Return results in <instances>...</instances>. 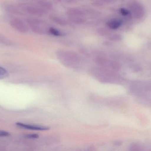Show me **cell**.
Returning <instances> with one entry per match:
<instances>
[{
    "mask_svg": "<svg viewBox=\"0 0 151 151\" xmlns=\"http://www.w3.org/2000/svg\"><path fill=\"white\" fill-rule=\"evenodd\" d=\"M27 23L31 30L35 33L40 35L47 34L48 30L46 27V23L38 19H28Z\"/></svg>",
    "mask_w": 151,
    "mask_h": 151,
    "instance_id": "obj_1",
    "label": "cell"
},
{
    "mask_svg": "<svg viewBox=\"0 0 151 151\" xmlns=\"http://www.w3.org/2000/svg\"><path fill=\"white\" fill-rule=\"evenodd\" d=\"M128 9L132 17L136 19H141L144 17L145 10L143 5L136 0L130 1L128 3Z\"/></svg>",
    "mask_w": 151,
    "mask_h": 151,
    "instance_id": "obj_2",
    "label": "cell"
},
{
    "mask_svg": "<svg viewBox=\"0 0 151 151\" xmlns=\"http://www.w3.org/2000/svg\"><path fill=\"white\" fill-rule=\"evenodd\" d=\"M19 8L24 12L34 16H43L47 13V10L40 6L28 4H21Z\"/></svg>",
    "mask_w": 151,
    "mask_h": 151,
    "instance_id": "obj_3",
    "label": "cell"
},
{
    "mask_svg": "<svg viewBox=\"0 0 151 151\" xmlns=\"http://www.w3.org/2000/svg\"><path fill=\"white\" fill-rule=\"evenodd\" d=\"M11 26L13 28L18 31L19 33H27L29 30L27 26L22 20L19 18H13L11 20L10 22Z\"/></svg>",
    "mask_w": 151,
    "mask_h": 151,
    "instance_id": "obj_4",
    "label": "cell"
},
{
    "mask_svg": "<svg viewBox=\"0 0 151 151\" xmlns=\"http://www.w3.org/2000/svg\"><path fill=\"white\" fill-rule=\"evenodd\" d=\"M123 24V21L120 19H113L107 21L106 26L109 29L117 30Z\"/></svg>",
    "mask_w": 151,
    "mask_h": 151,
    "instance_id": "obj_5",
    "label": "cell"
},
{
    "mask_svg": "<svg viewBox=\"0 0 151 151\" xmlns=\"http://www.w3.org/2000/svg\"><path fill=\"white\" fill-rule=\"evenodd\" d=\"M17 126L19 127L25 129H31L35 130H45L48 129V128L45 127L41 126H34V125H27L21 123H17Z\"/></svg>",
    "mask_w": 151,
    "mask_h": 151,
    "instance_id": "obj_6",
    "label": "cell"
},
{
    "mask_svg": "<svg viewBox=\"0 0 151 151\" xmlns=\"http://www.w3.org/2000/svg\"><path fill=\"white\" fill-rule=\"evenodd\" d=\"M67 16L72 22L76 25H82L86 22V20L84 17L75 15H69Z\"/></svg>",
    "mask_w": 151,
    "mask_h": 151,
    "instance_id": "obj_7",
    "label": "cell"
},
{
    "mask_svg": "<svg viewBox=\"0 0 151 151\" xmlns=\"http://www.w3.org/2000/svg\"><path fill=\"white\" fill-rule=\"evenodd\" d=\"M67 16L69 15H75V16H81L85 17V12L84 10L76 8H71L69 9L67 12Z\"/></svg>",
    "mask_w": 151,
    "mask_h": 151,
    "instance_id": "obj_8",
    "label": "cell"
},
{
    "mask_svg": "<svg viewBox=\"0 0 151 151\" xmlns=\"http://www.w3.org/2000/svg\"><path fill=\"white\" fill-rule=\"evenodd\" d=\"M38 5L47 10H50L53 9V4L46 0H40L38 1Z\"/></svg>",
    "mask_w": 151,
    "mask_h": 151,
    "instance_id": "obj_9",
    "label": "cell"
},
{
    "mask_svg": "<svg viewBox=\"0 0 151 151\" xmlns=\"http://www.w3.org/2000/svg\"><path fill=\"white\" fill-rule=\"evenodd\" d=\"M49 33L50 34L56 37L59 36H64L66 35L65 33L61 32L57 28L54 27H50L48 29Z\"/></svg>",
    "mask_w": 151,
    "mask_h": 151,
    "instance_id": "obj_10",
    "label": "cell"
},
{
    "mask_svg": "<svg viewBox=\"0 0 151 151\" xmlns=\"http://www.w3.org/2000/svg\"><path fill=\"white\" fill-rule=\"evenodd\" d=\"M84 11L85 12L86 17L88 16L89 17L92 18L99 17L100 14L99 12L92 9H87Z\"/></svg>",
    "mask_w": 151,
    "mask_h": 151,
    "instance_id": "obj_11",
    "label": "cell"
},
{
    "mask_svg": "<svg viewBox=\"0 0 151 151\" xmlns=\"http://www.w3.org/2000/svg\"><path fill=\"white\" fill-rule=\"evenodd\" d=\"M52 20H53L54 23L59 25L62 26H65L68 24L67 21L64 19L63 18L61 17L54 16L52 17Z\"/></svg>",
    "mask_w": 151,
    "mask_h": 151,
    "instance_id": "obj_12",
    "label": "cell"
},
{
    "mask_svg": "<svg viewBox=\"0 0 151 151\" xmlns=\"http://www.w3.org/2000/svg\"><path fill=\"white\" fill-rule=\"evenodd\" d=\"M119 12L120 14L128 19H130L133 17L131 12L129 9H127L126 8H121L119 10Z\"/></svg>",
    "mask_w": 151,
    "mask_h": 151,
    "instance_id": "obj_13",
    "label": "cell"
},
{
    "mask_svg": "<svg viewBox=\"0 0 151 151\" xmlns=\"http://www.w3.org/2000/svg\"><path fill=\"white\" fill-rule=\"evenodd\" d=\"M97 33L99 35L101 36H106L111 35V32L109 30V28L105 27H100L97 30Z\"/></svg>",
    "mask_w": 151,
    "mask_h": 151,
    "instance_id": "obj_14",
    "label": "cell"
},
{
    "mask_svg": "<svg viewBox=\"0 0 151 151\" xmlns=\"http://www.w3.org/2000/svg\"><path fill=\"white\" fill-rule=\"evenodd\" d=\"M109 39L110 40L112 41H119L122 40V36L119 34L113 35H110Z\"/></svg>",
    "mask_w": 151,
    "mask_h": 151,
    "instance_id": "obj_15",
    "label": "cell"
},
{
    "mask_svg": "<svg viewBox=\"0 0 151 151\" xmlns=\"http://www.w3.org/2000/svg\"><path fill=\"white\" fill-rule=\"evenodd\" d=\"M8 75V72L6 69L0 66V79H4Z\"/></svg>",
    "mask_w": 151,
    "mask_h": 151,
    "instance_id": "obj_16",
    "label": "cell"
},
{
    "mask_svg": "<svg viewBox=\"0 0 151 151\" xmlns=\"http://www.w3.org/2000/svg\"><path fill=\"white\" fill-rule=\"evenodd\" d=\"M0 41L2 43H7V44L10 43V41L2 35H0Z\"/></svg>",
    "mask_w": 151,
    "mask_h": 151,
    "instance_id": "obj_17",
    "label": "cell"
},
{
    "mask_svg": "<svg viewBox=\"0 0 151 151\" xmlns=\"http://www.w3.org/2000/svg\"><path fill=\"white\" fill-rule=\"evenodd\" d=\"M93 5L96 7H101L103 5V3L100 1H96L93 3Z\"/></svg>",
    "mask_w": 151,
    "mask_h": 151,
    "instance_id": "obj_18",
    "label": "cell"
},
{
    "mask_svg": "<svg viewBox=\"0 0 151 151\" xmlns=\"http://www.w3.org/2000/svg\"><path fill=\"white\" fill-rule=\"evenodd\" d=\"M9 135V134L8 132L0 131V137H8Z\"/></svg>",
    "mask_w": 151,
    "mask_h": 151,
    "instance_id": "obj_19",
    "label": "cell"
},
{
    "mask_svg": "<svg viewBox=\"0 0 151 151\" xmlns=\"http://www.w3.org/2000/svg\"><path fill=\"white\" fill-rule=\"evenodd\" d=\"M65 2L68 4H73L76 2L77 0H64Z\"/></svg>",
    "mask_w": 151,
    "mask_h": 151,
    "instance_id": "obj_20",
    "label": "cell"
},
{
    "mask_svg": "<svg viewBox=\"0 0 151 151\" xmlns=\"http://www.w3.org/2000/svg\"><path fill=\"white\" fill-rule=\"evenodd\" d=\"M27 137H30V138H36L38 137V136L36 135H29L27 136Z\"/></svg>",
    "mask_w": 151,
    "mask_h": 151,
    "instance_id": "obj_21",
    "label": "cell"
},
{
    "mask_svg": "<svg viewBox=\"0 0 151 151\" xmlns=\"http://www.w3.org/2000/svg\"><path fill=\"white\" fill-rule=\"evenodd\" d=\"M91 1H99V0H91Z\"/></svg>",
    "mask_w": 151,
    "mask_h": 151,
    "instance_id": "obj_22",
    "label": "cell"
},
{
    "mask_svg": "<svg viewBox=\"0 0 151 151\" xmlns=\"http://www.w3.org/2000/svg\"><path fill=\"white\" fill-rule=\"evenodd\" d=\"M58 1H61V0H57Z\"/></svg>",
    "mask_w": 151,
    "mask_h": 151,
    "instance_id": "obj_23",
    "label": "cell"
}]
</instances>
